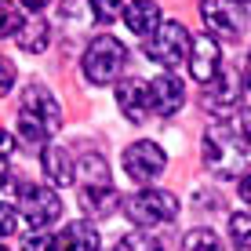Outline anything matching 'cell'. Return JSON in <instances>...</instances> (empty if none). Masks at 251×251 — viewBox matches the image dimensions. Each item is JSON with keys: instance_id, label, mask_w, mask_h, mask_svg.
<instances>
[{"instance_id": "6da1fadb", "label": "cell", "mask_w": 251, "mask_h": 251, "mask_svg": "<svg viewBox=\"0 0 251 251\" xmlns=\"http://www.w3.org/2000/svg\"><path fill=\"white\" fill-rule=\"evenodd\" d=\"M201 157L204 168L211 171L215 178L229 182L237 175H248V150H244V138L233 135L229 127H207L204 142H201Z\"/></svg>"}, {"instance_id": "7a4b0ae2", "label": "cell", "mask_w": 251, "mask_h": 251, "mask_svg": "<svg viewBox=\"0 0 251 251\" xmlns=\"http://www.w3.org/2000/svg\"><path fill=\"white\" fill-rule=\"evenodd\" d=\"M124 62H127V48L120 44L117 37H109V33H102V37H95L88 51H84L80 66H84V76H88V84H113L120 73H124Z\"/></svg>"}, {"instance_id": "3957f363", "label": "cell", "mask_w": 251, "mask_h": 251, "mask_svg": "<svg viewBox=\"0 0 251 251\" xmlns=\"http://www.w3.org/2000/svg\"><path fill=\"white\" fill-rule=\"evenodd\" d=\"M189 51H193V37L182 22H160V29L146 37V55L164 69H175L178 62H186Z\"/></svg>"}, {"instance_id": "277c9868", "label": "cell", "mask_w": 251, "mask_h": 251, "mask_svg": "<svg viewBox=\"0 0 251 251\" xmlns=\"http://www.w3.org/2000/svg\"><path fill=\"white\" fill-rule=\"evenodd\" d=\"M127 219L135 222V226H164V222H171L178 215V201L175 193H168V189H142V193H135L131 201L124 204Z\"/></svg>"}, {"instance_id": "5b68a950", "label": "cell", "mask_w": 251, "mask_h": 251, "mask_svg": "<svg viewBox=\"0 0 251 251\" xmlns=\"http://www.w3.org/2000/svg\"><path fill=\"white\" fill-rule=\"evenodd\" d=\"M201 19L215 40H240L248 25L244 4H233V0H201Z\"/></svg>"}, {"instance_id": "8992f818", "label": "cell", "mask_w": 251, "mask_h": 251, "mask_svg": "<svg viewBox=\"0 0 251 251\" xmlns=\"http://www.w3.org/2000/svg\"><path fill=\"white\" fill-rule=\"evenodd\" d=\"M19 211L29 219L33 229H48L51 222L62 215V201H58L55 189L48 186H19Z\"/></svg>"}, {"instance_id": "52a82bcc", "label": "cell", "mask_w": 251, "mask_h": 251, "mask_svg": "<svg viewBox=\"0 0 251 251\" xmlns=\"http://www.w3.org/2000/svg\"><path fill=\"white\" fill-rule=\"evenodd\" d=\"M120 160H124L127 178H135V182H153V178L168 168V153H164L157 142H150V138L131 142V146L124 150V157H120Z\"/></svg>"}, {"instance_id": "ba28073f", "label": "cell", "mask_w": 251, "mask_h": 251, "mask_svg": "<svg viewBox=\"0 0 251 251\" xmlns=\"http://www.w3.org/2000/svg\"><path fill=\"white\" fill-rule=\"evenodd\" d=\"M22 109L29 117H37L40 124L48 127V135H55L58 127H62V106L55 102V95H51L44 84H29V88L22 91Z\"/></svg>"}, {"instance_id": "9c48e42d", "label": "cell", "mask_w": 251, "mask_h": 251, "mask_svg": "<svg viewBox=\"0 0 251 251\" xmlns=\"http://www.w3.org/2000/svg\"><path fill=\"white\" fill-rule=\"evenodd\" d=\"M189 55H193L189 58V76H193L197 84H211L215 76L222 73V51H219L211 33H207V37H197Z\"/></svg>"}, {"instance_id": "30bf717a", "label": "cell", "mask_w": 251, "mask_h": 251, "mask_svg": "<svg viewBox=\"0 0 251 251\" xmlns=\"http://www.w3.org/2000/svg\"><path fill=\"white\" fill-rule=\"evenodd\" d=\"M186 106V88H182V80L178 76H171V73H160L157 80L150 84V109L157 117H171V113H178V109Z\"/></svg>"}, {"instance_id": "8fae6325", "label": "cell", "mask_w": 251, "mask_h": 251, "mask_svg": "<svg viewBox=\"0 0 251 251\" xmlns=\"http://www.w3.org/2000/svg\"><path fill=\"white\" fill-rule=\"evenodd\" d=\"M117 106L131 124H142L146 113H150V84L135 80V76L131 80H120L117 84Z\"/></svg>"}, {"instance_id": "7c38bea8", "label": "cell", "mask_w": 251, "mask_h": 251, "mask_svg": "<svg viewBox=\"0 0 251 251\" xmlns=\"http://www.w3.org/2000/svg\"><path fill=\"white\" fill-rule=\"evenodd\" d=\"M58 251H102V237L91 222L76 219L58 233Z\"/></svg>"}, {"instance_id": "4fadbf2b", "label": "cell", "mask_w": 251, "mask_h": 251, "mask_svg": "<svg viewBox=\"0 0 251 251\" xmlns=\"http://www.w3.org/2000/svg\"><path fill=\"white\" fill-rule=\"evenodd\" d=\"M120 204L124 201H120V193L113 186H84L80 189V207L91 215V219H109Z\"/></svg>"}, {"instance_id": "5bb4252c", "label": "cell", "mask_w": 251, "mask_h": 251, "mask_svg": "<svg viewBox=\"0 0 251 251\" xmlns=\"http://www.w3.org/2000/svg\"><path fill=\"white\" fill-rule=\"evenodd\" d=\"M124 22H127V29H131V33H138V37H150V33L160 29V7L153 4V0H127Z\"/></svg>"}, {"instance_id": "9a60e30c", "label": "cell", "mask_w": 251, "mask_h": 251, "mask_svg": "<svg viewBox=\"0 0 251 251\" xmlns=\"http://www.w3.org/2000/svg\"><path fill=\"white\" fill-rule=\"evenodd\" d=\"M40 164H44V175L55 186H73L76 182V164L69 160V153L62 150V146H44Z\"/></svg>"}, {"instance_id": "2e32d148", "label": "cell", "mask_w": 251, "mask_h": 251, "mask_svg": "<svg viewBox=\"0 0 251 251\" xmlns=\"http://www.w3.org/2000/svg\"><path fill=\"white\" fill-rule=\"evenodd\" d=\"M237 99H240V73L222 66V73L211 80V91H207L204 102H207V106H233Z\"/></svg>"}, {"instance_id": "e0dca14e", "label": "cell", "mask_w": 251, "mask_h": 251, "mask_svg": "<svg viewBox=\"0 0 251 251\" xmlns=\"http://www.w3.org/2000/svg\"><path fill=\"white\" fill-rule=\"evenodd\" d=\"M76 178L84 186H109V168L99 153H84L80 164H76Z\"/></svg>"}, {"instance_id": "ac0fdd59", "label": "cell", "mask_w": 251, "mask_h": 251, "mask_svg": "<svg viewBox=\"0 0 251 251\" xmlns=\"http://www.w3.org/2000/svg\"><path fill=\"white\" fill-rule=\"evenodd\" d=\"M19 48L22 51H29V55H40V51H44L48 44H51V29H48V22H25V29L19 33Z\"/></svg>"}, {"instance_id": "d6986e66", "label": "cell", "mask_w": 251, "mask_h": 251, "mask_svg": "<svg viewBox=\"0 0 251 251\" xmlns=\"http://www.w3.org/2000/svg\"><path fill=\"white\" fill-rule=\"evenodd\" d=\"M25 29V19L15 0H0V37H19Z\"/></svg>"}, {"instance_id": "ffe728a7", "label": "cell", "mask_w": 251, "mask_h": 251, "mask_svg": "<svg viewBox=\"0 0 251 251\" xmlns=\"http://www.w3.org/2000/svg\"><path fill=\"white\" fill-rule=\"evenodd\" d=\"M182 251H226V248L215 237V229H189L182 240Z\"/></svg>"}, {"instance_id": "44dd1931", "label": "cell", "mask_w": 251, "mask_h": 251, "mask_svg": "<svg viewBox=\"0 0 251 251\" xmlns=\"http://www.w3.org/2000/svg\"><path fill=\"white\" fill-rule=\"evenodd\" d=\"M229 240H233V248H251V211H237V215H229Z\"/></svg>"}, {"instance_id": "7402d4cb", "label": "cell", "mask_w": 251, "mask_h": 251, "mask_svg": "<svg viewBox=\"0 0 251 251\" xmlns=\"http://www.w3.org/2000/svg\"><path fill=\"white\" fill-rule=\"evenodd\" d=\"M117 251H164V244L153 237V233H127V237L117 244Z\"/></svg>"}, {"instance_id": "603a6c76", "label": "cell", "mask_w": 251, "mask_h": 251, "mask_svg": "<svg viewBox=\"0 0 251 251\" xmlns=\"http://www.w3.org/2000/svg\"><path fill=\"white\" fill-rule=\"evenodd\" d=\"M22 251H58V237L44 229H33L22 237Z\"/></svg>"}, {"instance_id": "cb8c5ba5", "label": "cell", "mask_w": 251, "mask_h": 251, "mask_svg": "<svg viewBox=\"0 0 251 251\" xmlns=\"http://www.w3.org/2000/svg\"><path fill=\"white\" fill-rule=\"evenodd\" d=\"M19 131H22V138H25V142H48V127L40 124L37 117H29L25 109L19 113Z\"/></svg>"}, {"instance_id": "d4e9b609", "label": "cell", "mask_w": 251, "mask_h": 251, "mask_svg": "<svg viewBox=\"0 0 251 251\" xmlns=\"http://www.w3.org/2000/svg\"><path fill=\"white\" fill-rule=\"evenodd\" d=\"M127 0H91V15L99 22H113L117 15H124Z\"/></svg>"}, {"instance_id": "484cf974", "label": "cell", "mask_w": 251, "mask_h": 251, "mask_svg": "<svg viewBox=\"0 0 251 251\" xmlns=\"http://www.w3.org/2000/svg\"><path fill=\"white\" fill-rule=\"evenodd\" d=\"M11 233H19V207L0 204V237H11Z\"/></svg>"}, {"instance_id": "4316f807", "label": "cell", "mask_w": 251, "mask_h": 251, "mask_svg": "<svg viewBox=\"0 0 251 251\" xmlns=\"http://www.w3.org/2000/svg\"><path fill=\"white\" fill-rule=\"evenodd\" d=\"M11 84H15V62L0 55V95L11 91Z\"/></svg>"}, {"instance_id": "83f0119b", "label": "cell", "mask_w": 251, "mask_h": 251, "mask_svg": "<svg viewBox=\"0 0 251 251\" xmlns=\"http://www.w3.org/2000/svg\"><path fill=\"white\" fill-rule=\"evenodd\" d=\"M237 131H240V138H244V142L251 146V109H244V113H240V120H237Z\"/></svg>"}, {"instance_id": "f1b7e54d", "label": "cell", "mask_w": 251, "mask_h": 251, "mask_svg": "<svg viewBox=\"0 0 251 251\" xmlns=\"http://www.w3.org/2000/svg\"><path fill=\"white\" fill-rule=\"evenodd\" d=\"M237 189H240V201H244V204H251V171H248L244 178H240V186H237Z\"/></svg>"}, {"instance_id": "f546056e", "label": "cell", "mask_w": 251, "mask_h": 251, "mask_svg": "<svg viewBox=\"0 0 251 251\" xmlns=\"http://www.w3.org/2000/svg\"><path fill=\"white\" fill-rule=\"evenodd\" d=\"M11 150H15V138L7 135V131H0V157H7Z\"/></svg>"}, {"instance_id": "4dcf8cb0", "label": "cell", "mask_w": 251, "mask_h": 251, "mask_svg": "<svg viewBox=\"0 0 251 251\" xmlns=\"http://www.w3.org/2000/svg\"><path fill=\"white\" fill-rule=\"evenodd\" d=\"M19 4H22V7H29V11H40V7H44L48 0H19Z\"/></svg>"}, {"instance_id": "1f68e13d", "label": "cell", "mask_w": 251, "mask_h": 251, "mask_svg": "<svg viewBox=\"0 0 251 251\" xmlns=\"http://www.w3.org/2000/svg\"><path fill=\"white\" fill-rule=\"evenodd\" d=\"M7 182V164H4V157H0V186Z\"/></svg>"}, {"instance_id": "d6a6232c", "label": "cell", "mask_w": 251, "mask_h": 251, "mask_svg": "<svg viewBox=\"0 0 251 251\" xmlns=\"http://www.w3.org/2000/svg\"><path fill=\"white\" fill-rule=\"evenodd\" d=\"M244 80L251 84V58H248V73H244Z\"/></svg>"}, {"instance_id": "836d02e7", "label": "cell", "mask_w": 251, "mask_h": 251, "mask_svg": "<svg viewBox=\"0 0 251 251\" xmlns=\"http://www.w3.org/2000/svg\"><path fill=\"white\" fill-rule=\"evenodd\" d=\"M233 4H248V0H233Z\"/></svg>"}, {"instance_id": "e575fe53", "label": "cell", "mask_w": 251, "mask_h": 251, "mask_svg": "<svg viewBox=\"0 0 251 251\" xmlns=\"http://www.w3.org/2000/svg\"><path fill=\"white\" fill-rule=\"evenodd\" d=\"M0 251H7V248H0Z\"/></svg>"}]
</instances>
